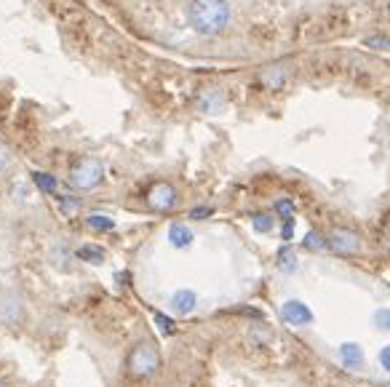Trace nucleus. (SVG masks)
<instances>
[{"mask_svg": "<svg viewBox=\"0 0 390 387\" xmlns=\"http://www.w3.org/2000/svg\"><path fill=\"white\" fill-rule=\"evenodd\" d=\"M193 238H195L193 230L187 225H182V222H174L169 227V243L174 249H187L193 243Z\"/></svg>", "mask_w": 390, "mask_h": 387, "instance_id": "1a4fd4ad", "label": "nucleus"}, {"mask_svg": "<svg viewBox=\"0 0 390 387\" xmlns=\"http://www.w3.org/2000/svg\"><path fill=\"white\" fill-rule=\"evenodd\" d=\"M8 169V150L0 145V177H3V171Z\"/></svg>", "mask_w": 390, "mask_h": 387, "instance_id": "b1692460", "label": "nucleus"}, {"mask_svg": "<svg viewBox=\"0 0 390 387\" xmlns=\"http://www.w3.org/2000/svg\"><path fill=\"white\" fill-rule=\"evenodd\" d=\"M273 225H276V219H273V214H254L252 217V227H254L256 232H270L273 230Z\"/></svg>", "mask_w": 390, "mask_h": 387, "instance_id": "f3484780", "label": "nucleus"}, {"mask_svg": "<svg viewBox=\"0 0 390 387\" xmlns=\"http://www.w3.org/2000/svg\"><path fill=\"white\" fill-rule=\"evenodd\" d=\"M337 355H340V363L345 366V369H350V371L364 369V350H361L358 342H342Z\"/></svg>", "mask_w": 390, "mask_h": 387, "instance_id": "0eeeda50", "label": "nucleus"}, {"mask_svg": "<svg viewBox=\"0 0 390 387\" xmlns=\"http://www.w3.org/2000/svg\"><path fill=\"white\" fill-rule=\"evenodd\" d=\"M388 358H390V347L385 345V347H382V352H379V363H382V369H385V371L390 369V361H388Z\"/></svg>", "mask_w": 390, "mask_h": 387, "instance_id": "393cba45", "label": "nucleus"}, {"mask_svg": "<svg viewBox=\"0 0 390 387\" xmlns=\"http://www.w3.org/2000/svg\"><path fill=\"white\" fill-rule=\"evenodd\" d=\"M187 22L198 35H222L232 22V8L228 0H190L187 3Z\"/></svg>", "mask_w": 390, "mask_h": 387, "instance_id": "f257e3e1", "label": "nucleus"}, {"mask_svg": "<svg viewBox=\"0 0 390 387\" xmlns=\"http://www.w3.org/2000/svg\"><path fill=\"white\" fill-rule=\"evenodd\" d=\"M276 262H278V267L283 270V273H294V270H297V256H294V249H289V246H280Z\"/></svg>", "mask_w": 390, "mask_h": 387, "instance_id": "4468645a", "label": "nucleus"}, {"mask_svg": "<svg viewBox=\"0 0 390 387\" xmlns=\"http://www.w3.org/2000/svg\"><path fill=\"white\" fill-rule=\"evenodd\" d=\"M169 304L177 315H187L198 307V294H195L193 289H179V291H174V294H171Z\"/></svg>", "mask_w": 390, "mask_h": 387, "instance_id": "6e6552de", "label": "nucleus"}, {"mask_svg": "<svg viewBox=\"0 0 390 387\" xmlns=\"http://www.w3.org/2000/svg\"><path fill=\"white\" fill-rule=\"evenodd\" d=\"M280 318L289 326H310L313 323V310L300 299H289V302L280 304Z\"/></svg>", "mask_w": 390, "mask_h": 387, "instance_id": "423d86ee", "label": "nucleus"}, {"mask_svg": "<svg viewBox=\"0 0 390 387\" xmlns=\"http://www.w3.org/2000/svg\"><path fill=\"white\" fill-rule=\"evenodd\" d=\"M324 241H326V249L334 251L337 256H358L361 249H364L361 235L355 230H350V227H334Z\"/></svg>", "mask_w": 390, "mask_h": 387, "instance_id": "20e7f679", "label": "nucleus"}, {"mask_svg": "<svg viewBox=\"0 0 390 387\" xmlns=\"http://www.w3.org/2000/svg\"><path fill=\"white\" fill-rule=\"evenodd\" d=\"M155 321H158V326H160V331H163V334H174V331H177V326H174V321H171V318H166V315H160V313H155Z\"/></svg>", "mask_w": 390, "mask_h": 387, "instance_id": "aec40b11", "label": "nucleus"}, {"mask_svg": "<svg viewBox=\"0 0 390 387\" xmlns=\"http://www.w3.org/2000/svg\"><path fill=\"white\" fill-rule=\"evenodd\" d=\"M211 214H214V208L211 206H198L190 211V217L193 219H206V217H211Z\"/></svg>", "mask_w": 390, "mask_h": 387, "instance_id": "5701e85b", "label": "nucleus"}, {"mask_svg": "<svg viewBox=\"0 0 390 387\" xmlns=\"http://www.w3.org/2000/svg\"><path fill=\"white\" fill-rule=\"evenodd\" d=\"M0 387H6V382H3V379H0Z\"/></svg>", "mask_w": 390, "mask_h": 387, "instance_id": "bb28decb", "label": "nucleus"}, {"mask_svg": "<svg viewBox=\"0 0 390 387\" xmlns=\"http://www.w3.org/2000/svg\"><path fill=\"white\" fill-rule=\"evenodd\" d=\"M302 246H305L307 251H324L326 249V241H324V235L321 232H307L305 235V241H302Z\"/></svg>", "mask_w": 390, "mask_h": 387, "instance_id": "a211bd4d", "label": "nucleus"}, {"mask_svg": "<svg viewBox=\"0 0 390 387\" xmlns=\"http://www.w3.org/2000/svg\"><path fill=\"white\" fill-rule=\"evenodd\" d=\"M22 318V304L16 302V297H3L0 299V321L6 323H13Z\"/></svg>", "mask_w": 390, "mask_h": 387, "instance_id": "9b49d317", "label": "nucleus"}, {"mask_svg": "<svg viewBox=\"0 0 390 387\" xmlns=\"http://www.w3.org/2000/svg\"><path fill=\"white\" fill-rule=\"evenodd\" d=\"M294 227H297V222H294V219H283V227H280V238H283V241H292V238H294Z\"/></svg>", "mask_w": 390, "mask_h": 387, "instance_id": "412c9836", "label": "nucleus"}, {"mask_svg": "<svg viewBox=\"0 0 390 387\" xmlns=\"http://www.w3.org/2000/svg\"><path fill=\"white\" fill-rule=\"evenodd\" d=\"M273 211H276L280 219H294L297 206H294V201H289V198H278V201L273 203Z\"/></svg>", "mask_w": 390, "mask_h": 387, "instance_id": "dca6fc26", "label": "nucleus"}, {"mask_svg": "<svg viewBox=\"0 0 390 387\" xmlns=\"http://www.w3.org/2000/svg\"><path fill=\"white\" fill-rule=\"evenodd\" d=\"M369 46H374V49H385V46H388V37H372Z\"/></svg>", "mask_w": 390, "mask_h": 387, "instance_id": "a878e982", "label": "nucleus"}, {"mask_svg": "<svg viewBox=\"0 0 390 387\" xmlns=\"http://www.w3.org/2000/svg\"><path fill=\"white\" fill-rule=\"evenodd\" d=\"M198 105H201V109H203V112H211V109L220 107V94H217V91H211V94H203Z\"/></svg>", "mask_w": 390, "mask_h": 387, "instance_id": "6ab92c4d", "label": "nucleus"}, {"mask_svg": "<svg viewBox=\"0 0 390 387\" xmlns=\"http://www.w3.org/2000/svg\"><path fill=\"white\" fill-rule=\"evenodd\" d=\"M75 256L81 259V262H88V265H105V249L102 246H94V243H83L78 251H75Z\"/></svg>", "mask_w": 390, "mask_h": 387, "instance_id": "9d476101", "label": "nucleus"}, {"mask_svg": "<svg viewBox=\"0 0 390 387\" xmlns=\"http://www.w3.org/2000/svg\"><path fill=\"white\" fill-rule=\"evenodd\" d=\"M160 369V352L153 342H139L134 345V350L126 358V371L134 379H150L155 376Z\"/></svg>", "mask_w": 390, "mask_h": 387, "instance_id": "f03ea898", "label": "nucleus"}, {"mask_svg": "<svg viewBox=\"0 0 390 387\" xmlns=\"http://www.w3.org/2000/svg\"><path fill=\"white\" fill-rule=\"evenodd\" d=\"M286 78H289V73L283 67H268L262 73V83L268 85V88H280V85L286 83Z\"/></svg>", "mask_w": 390, "mask_h": 387, "instance_id": "f8f14e48", "label": "nucleus"}, {"mask_svg": "<svg viewBox=\"0 0 390 387\" xmlns=\"http://www.w3.org/2000/svg\"><path fill=\"white\" fill-rule=\"evenodd\" d=\"M85 225H88L91 230H97V232H110V230H115V219L107 217V214H91V217L85 219Z\"/></svg>", "mask_w": 390, "mask_h": 387, "instance_id": "ddd939ff", "label": "nucleus"}, {"mask_svg": "<svg viewBox=\"0 0 390 387\" xmlns=\"http://www.w3.org/2000/svg\"><path fill=\"white\" fill-rule=\"evenodd\" d=\"M105 179V166H102V160L97 157H81L78 163H75L73 169H70V187L78 190V193H88V190H94L99 187Z\"/></svg>", "mask_w": 390, "mask_h": 387, "instance_id": "7ed1b4c3", "label": "nucleus"}, {"mask_svg": "<svg viewBox=\"0 0 390 387\" xmlns=\"http://www.w3.org/2000/svg\"><path fill=\"white\" fill-rule=\"evenodd\" d=\"M32 181L37 184V190H43V193H54L57 190V179L51 174H46V171H35L32 174Z\"/></svg>", "mask_w": 390, "mask_h": 387, "instance_id": "2eb2a0df", "label": "nucleus"}, {"mask_svg": "<svg viewBox=\"0 0 390 387\" xmlns=\"http://www.w3.org/2000/svg\"><path fill=\"white\" fill-rule=\"evenodd\" d=\"M374 326L382 328V331H388V307H382V310L374 315Z\"/></svg>", "mask_w": 390, "mask_h": 387, "instance_id": "4be33fe9", "label": "nucleus"}, {"mask_svg": "<svg viewBox=\"0 0 390 387\" xmlns=\"http://www.w3.org/2000/svg\"><path fill=\"white\" fill-rule=\"evenodd\" d=\"M147 206L158 214H166V211H174L177 203H179V195L174 190V184L169 181H155L150 190H147Z\"/></svg>", "mask_w": 390, "mask_h": 387, "instance_id": "39448f33", "label": "nucleus"}]
</instances>
